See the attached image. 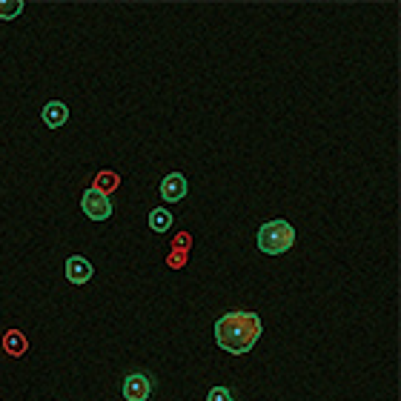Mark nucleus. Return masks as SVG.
<instances>
[{"label": "nucleus", "mask_w": 401, "mask_h": 401, "mask_svg": "<svg viewBox=\"0 0 401 401\" xmlns=\"http://www.w3.org/2000/svg\"><path fill=\"white\" fill-rule=\"evenodd\" d=\"M261 338V318L252 310H235L215 321V341L229 356H247Z\"/></svg>", "instance_id": "1"}, {"label": "nucleus", "mask_w": 401, "mask_h": 401, "mask_svg": "<svg viewBox=\"0 0 401 401\" xmlns=\"http://www.w3.org/2000/svg\"><path fill=\"white\" fill-rule=\"evenodd\" d=\"M293 244H295V229L284 218L267 221L261 229H258V249L267 252V255H284Z\"/></svg>", "instance_id": "2"}, {"label": "nucleus", "mask_w": 401, "mask_h": 401, "mask_svg": "<svg viewBox=\"0 0 401 401\" xmlns=\"http://www.w3.org/2000/svg\"><path fill=\"white\" fill-rule=\"evenodd\" d=\"M81 209H83V215L92 218V221H106L112 218V201L106 193L95 190V186H89V190L81 195Z\"/></svg>", "instance_id": "3"}, {"label": "nucleus", "mask_w": 401, "mask_h": 401, "mask_svg": "<svg viewBox=\"0 0 401 401\" xmlns=\"http://www.w3.org/2000/svg\"><path fill=\"white\" fill-rule=\"evenodd\" d=\"M152 393V382L147 373H129L124 379V398L126 401H147Z\"/></svg>", "instance_id": "4"}, {"label": "nucleus", "mask_w": 401, "mask_h": 401, "mask_svg": "<svg viewBox=\"0 0 401 401\" xmlns=\"http://www.w3.org/2000/svg\"><path fill=\"white\" fill-rule=\"evenodd\" d=\"M92 264L86 261L83 255H69L66 258V278H69V284H75V287H83L86 281H92Z\"/></svg>", "instance_id": "5"}, {"label": "nucleus", "mask_w": 401, "mask_h": 401, "mask_svg": "<svg viewBox=\"0 0 401 401\" xmlns=\"http://www.w3.org/2000/svg\"><path fill=\"white\" fill-rule=\"evenodd\" d=\"M186 190H190V183H186V178H183L181 172H170L167 178L161 181V198L170 201V204L181 201V198L186 195Z\"/></svg>", "instance_id": "6"}, {"label": "nucleus", "mask_w": 401, "mask_h": 401, "mask_svg": "<svg viewBox=\"0 0 401 401\" xmlns=\"http://www.w3.org/2000/svg\"><path fill=\"white\" fill-rule=\"evenodd\" d=\"M69 121V106L60 104V101H49L43 106V124L49 129H60L63 124Z\"/></svg>", "instance_id": "7"}, {"label": "nucleus", "mask_w": 401, "mask_h": 401, "mask_svg": "<svg viewBox=\"0 0 401 401\" xmlns=\"http://www.w3.org/2000/svg\"><path fill=\"white\" fill-rule=\"evenodd\" d=\"M3 350L9 352V356H23V352H26L29 350V341L26 338H23V333H20V329H9V333L3 336Z\"/></svg>", "instance_id": "8"}, {"label": "nucleus", "mask_w": 401, "mask_h": 401, "mask_svg": "<svg viewBox=\"0 0 401 401\" xmlns=\"http://www.w3.org/2000/svg\"><path fill=\"white\" fill-rule=\"evenodd\" d=\"M149 227L155 229V232H167L170 227H172V212L170 209H152L149 212Z\"/></svg>", "instance_id": "9"}, {"label": "nucleus", "mask_w": 401, "mask_h": 401, "mask_svg": "<svg viewBox=\"0 0 401 401\" xmlns=\"http://www.w3.org/2000/svg\"><path fill=\"white\" fill-rule=\"evenodd\" d=\"M23 12V0H0V17L3 20H12Z\"/></svg>", "instance_id": "10"}, {"label": "nucleus", "mask_w": 401, "mask_h": 401, "mask_svg": "<svg viewBox=\"0 0 401 401\" xmlns=\"http://www.w3.org/2000/svg\"><path fill=\"white\" fill-rule=\"evenodd\" d=\"M117 183H121V178H117L115 172H101V175H98V181H95V190L106 193V190H115Z\"/></svg>", "instance_id": "11"}, {"label": "nucleus", "mask_w": 401, "mask_h": 401, "mask_svg": "<svg viewBox=\"0 0 401 401\" xmlns=\"http://www.w3.org/2000/svg\"><path fill=\"white\" fill-rule=\"evenodd\" d=\"M206 401H235V395H232L229 387H212L206 393Z\"/></svg>", "instance_id": "12"}, {"label": "nucleus", "mask_w": 401, "mask_h": 401, "mask_svg": "<svg viewBox=\"0 0 401 401\" xmlns=\"http://www.w3.org/2000/svg\"><path fill=\"white\" fill-rule=\"evenodd\" d=\"M170 264H172L175 270H178V267H183V264H186V252H183V255H181V249H178V252H172V255H170Z\"/></svg>", "instance_id": "13"}, {"label": "nucleus", "mask_w": 401, "mask_h": 401, "mask_svg": "<svg viewBox=\"0 0 401 401\" xmlns=\"http://www.w3.org/2000/svg\"><path fill=\"white\" fill-rule=\"evenodd\" d=\"M190 241H193V238H190V235H186V232H181V235H178V238H175V247L186 252V249H190Z\"/></svg>", "instance_id": "14"}]
</instances>
